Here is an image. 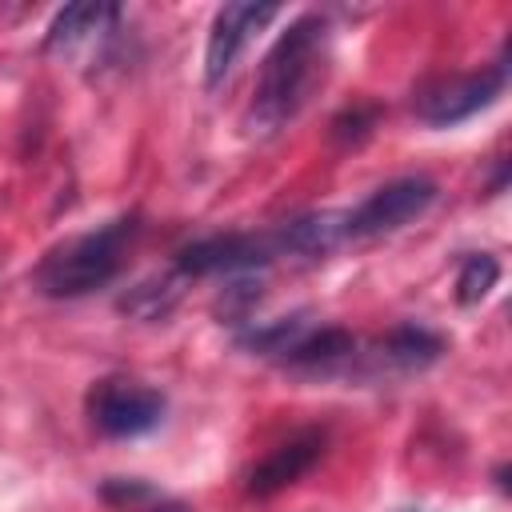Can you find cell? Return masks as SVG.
<instances>
[{
    "label": "cell",
    "mask_w": 512,
    "mask_h": 512,
    "mask_svg": "<svg viewBox=\"0 0 512 512\" xmlns=\"http://www.w3.org/2000/svg\"><path fill=\"white\" fill-rule=\"evenodd\" d=\"M328 24L320 16H300L288 24V32L272 44V52L260 64V80L252 92V104L244 112L248 136H272L280 132L308 100L324 72V36Z\"/></svg>",
    "instance_id": "6da1fadb"
},
{
    "label": "cell",
    "mask_w": 512,
    "mask_h": 512,
    "mask_svg": "<svg viewBox=\"0 0 512 512\" xmlns=\"http://www.w3.org/2000/svg\"><path fill=\"white\" fill-rule=\"evenodd\" d=\"M124 220L108 224L100 232L76 236L68 244H60L36 272V284L48 296H84L100 284H108L120 268V248H124Z\"/></svg>",
    "instance_id": "7a4b0ae2"
},
{
    "label": "cell",
    "mask_w": 512,
    "mask_h": 512,
    "mask_svg": "<svg viewBox=\"0 0 512 512\" xmlns=\"http://www.w3.org/2000/svg\"><path fill=\"white\" fill-rule=\"evenodd\" d=\"M88 416L104 436H144L164 420V396L136 380H100L88 392Z\"/></svg>",
    "instance_id": "3957f363"
},
{
    "label": "cell",
    "mask_w": 512,
    "mask_h": 512,
    "mask_svg": "<svg viewBox=\"0 0 512 512\" xmlns=\"http://www.w3.org/2000/svg\"><path fill=\"white\" fill-rule=\"evenodd\" d=\"M436 196V184L424 176H404L384 188H376L352 216H344V236H380L396 232L408 220H416Z\"/></svg>",
    "instance_id": "277c9868"
},
{
    "label": "cell",
    "mask_w": 512,
    "mask_h": 512,
    "mask_svg": "<svg viewBox=\"0 0 512 512\" xmlns=\"http://www.w3.org/2000/svg\"><path fill=\"white\" fill-rule=\"evenodd\" d=\"M276 4H224L212 20V32H208V48H204V76L208 84H220L236 56L244 52V44L252 40V32H260L268 20H276Z\"/></svg>",
    "instance_id": "5b68a950"
},
{
    "label": "cell",
    "mask_w": 512,
    "mask_h": 512,
    "mask_svg": "<svg viewBox=\"0 0 512 512\" xmlns=\"http://www.w3.org/2000/svg\"><path fill=\"white\" fill-rule=\"evenodd\" d=\"M504 88V72L500 68H484V72H472V76H460V80H448L440 84L436 92H428L420 100V116L428 124H456V120H468L472 112L488 108Z\"/></svg>",
    "instance_id": "8992f818"
},
{
    "label": "cell",
    "mask_w": 512,
    "mask_h": 512,
    "mask_svg": "<svg viewBox=\"0 0 512 512\" xmlns=\"http://www.w3.org/2000/svg\"><path fill=\"white\" fill-rule=\"evenodd\" d=\"M264 260H268V244L256 236H212V240L188 244L176 268L188 276H208V272H240Z\"/></svg>",
    "instance_id": "52a82bcc"
},
{
    "label": "cell",
    "mask_w": 512,
    "mask_h": 512,
    "mask_svg": "<svg viewBox=\"0 0 512 512\" xmlns=\"http://www.w3.org/2000/svg\"><path fill=\"white\" fill-rule=\"evenodd\" d=\"M320 448H324V440H320L316 432H304V436L284 440L280 448H272V452L248 472V492H252V496H272V492L296 484V480L316 464Z\"/></svg>",
    "instance_id": "ba28073f"
},
{
    "label": "cell",
    "mask_w": 512,
    "mask_h": 512,
    "mask_svg": "<svg viewBox=\"0 0 512 512\" xmlns=\"http://www.w3.org/2000/svg\"><path fill=\"white\" fill-rule=\"evenodd\" d=\"M116 16V8L108 4H68L64 12H56V20L48 24V52H72L84 40H92V32H100V24H108Z\"/></svg>",
    "instance_id": "9c48e42d"
},
{
    "label": "cell",
    "mask_w": 512,
    "mask_h": 512,
    "mask_svg": "<svg viewBox=\"0 0 512 512\" xmlns=\"http://www.w3.org/2000/svg\"><path fill=\"white\" fill-rule=\"evenodd\" d=\"M340 236H344V220L324 212V216H308V220L288 224L284 236H280V244L292 248V252H308V256H316V252H328Z\"/></svg>",
    "instance_id": "30bf717a"
},
{
    "label": "cell",
    "mask_w": 512,
    "mask_h": 512,
    "mask_svg": "<svg viewBox=\"0 0 512 512\" xmlns=\"http://www.w3.org/2000/svg\"><path fill=\"white\" fill-rule=\"evenodd\" d=\"M348 352H352V336L344 328H320V332L288 344V360H296V364H328Z\"/></svg>",
    "instance_id": "8fae6325"
},
{
    "label": "cell",
    "mask_w": 512,
    "mask_h": 512,
    "mask_svg": "<svg viewBox=\"0 0 512 512\" xmlns=\"http://www.w3.org/2000/svg\"><path fill=\"white\" fill-rule=\"evenodd\" d=\"M384 352H388L392 360L408 364V368H420V364H428V360L440 356V340H436L432 332H424V328H396V332L384 340Z\"/></svg>",
    "instance_id": "7c38bea8"
},
{
    "label": "cell",
    "mask_w": 512,
    "mask_h": 512,
    "mask_svg": "<svg viewBox=\"0 0 512 512\" xmlns=\"http://www.w3.org/2000/svg\"><path fill=\"white\" fill-rule=\"evenodd\" d=\"M496 280H500V264L492 260V256H468L464 260V268H460V276H456V300L460 304H480L492 288H496Z\"/></svg>",
    "instance_id": "4fadbf2b"
},
{
    "label": "cell",
    "mask_w": 512,
    "mask_h": 512,
    "mask_svg": "<svg viewBox=\"0 0 512 512\" xmlns=\"http://www.w3.org/2000/svg\"><path fill=\"white\" fill-rule=\"evenodd\" d=\"M160 512H184V508H160Z\"/></svg>",
    "instance_id": "5bb4252c"
}]
</instances>
